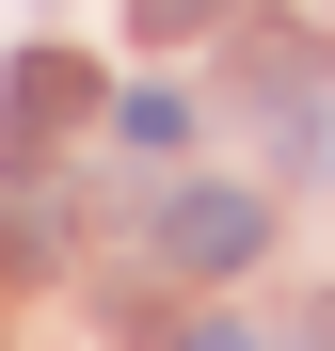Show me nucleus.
<instances>
[{
	"label": "nucleus",
	"mask_w": 335,
	"mask_h": 351,
	"mask_svg": "<svg viewBox=\"0 0 335 351\" xmlns=\"http://www.w3.org/2000/svg\"><path fill=\"white\" fill-rule=\"evenodd\" d=\"M256 240H271V208H256V192H223V176L160 208V256H176V271H256Z\"/></svg>",
	"instance_id": "obj_3"
},
{
	"label": "nucleus",
	"mask_w": 335,
	"mask_h": 351,
	"mask_svg": "<svg viewBox=\"0 0 335 351\" xmlns=\"http://www.w3.org/2000/svg\"><path fill=\"white\" fill-rule=\"evenodd\" d=\"M176 351H271V335H256V319H192Z\"/></svg>",
	"instance_id": "obj_5"
},
{
	"label": "nucleus",
	"mask_w": 335,
	"mask_h": 351,
	"mask_svg": "<svg viewBox=\"0 0 335 351\" xmlns=\"http://www.w3.org/2000/svg\"><path fill=\"white\" fill-rule=\"evenodd\" d=\"M240 80H256V112H271V144L319 176V160H335V80H319V48H303V32H256Z\"/></svg>",
	"instance_id": "obj_1"
},
{
	"label": "nucleus",
	"mask_w": 335,
	"mask_h": 351,
	"mask_svg": "<svg viewBox=\"0 0 335 351\" xmlns=\"http://www.w3.org/2000/svg\"><path fill=\"white\" fill-rule=\"evenodd\" d=\"M80 112H112V96H96V64H64V48H32V64L0 80V144H16V160H48V144L80 128Z\"/></svg>",
	"instance_id": "obj_2"
},
{
	"label": "nucleus",
	"mask_w": 335,
	"mask_h": 351,
	"mask_svg": "<svg viewBox=\"0 0 335 351\" xmlns=\"http://www.w3.org/2000/svg\"><path fill=\"white\" fill-rule=\"evenodd\" d=\"M223 16H240V0H128V32H144V48H192V32H223Z\"/></svg>",
	"instance_id": "obj_4"
}]
</instances>
